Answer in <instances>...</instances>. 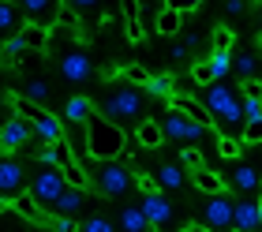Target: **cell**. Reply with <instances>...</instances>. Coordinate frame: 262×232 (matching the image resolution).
I'll return each instance as SVG.
<instances>
[{
	"label": "cell",
	"instance_id": "cell-1",
	"mask_svg": "<svg viewBox=\"0 0 262 232\" xmlns=\"http://www.w3.org/2000/svg\"><path fill=\"white\" fill-rule=\"evenodd\" d=\"M98 113L105 116V120H113V124H120V128H127V124H142V113H146V94H142L135 82H116V87H109L105 90V97L98 101Z\"/></svg>",
	"mask_w": 262,
	"mask_h": 232
},
{
	"label": "cell",
	"instance_id": "cell-2",
	"mask_svg": "<svg viewBox=\"0 0 262 232\" xmlns=\"http://www.w3.org/2000/svg\"><path fill=\"white\" fill-rule=\"evenodd\" d=\"M86 154L94 161H116V157L124 154V128L113 124V120H105L98 109H94V116L86 120Z\"/></svg>",
	"mask_w": 262,
	"mask_h": 232
},
{
	"label": "cell",
	"instance_id": "cell-3",
	"mask_svg": "<svg viewBox=\"0 0 262 232\" xmlns=\"http://www.w3.org/2000/svg\"><path fill=\"white\" fill-rule=\"evenodd\" d=\"M15 113L34 128V135H38L41 142H64L60 116H53L45 105H34V101H27V97H15Z\"/></svg>",
	"mask_w": 262,
	"mask_h": 232
},
{
	"label": "cell",
	"instance_id": "cell-4",
	"mask_svg": "<svg viewBox=\"0 0 262 232\" xmlns=\"http://www.w3.org/2000/svg\"><path fill=\"white\" fill-rule=\"evenodd\" d=\"M64 187H68V180H64V173L60 168H38V173H34V180H30V199L41 206L45 214H53L56 210V202H60V195H64Z\"/></svg>",
	"mask_w": 262,
	"mask_h": 232
},
{
	"label": "cell",
	"instance_id": "cell-5",
	"mask_svg": "<svg viewBox=\"0 0 262 232\" xmlns=\"http://www.w3.org/2000/svg\"><path fill=\"white\" fill-rule=\"evenodd\" d=\"M202 105L210 109V116L225 120V124H240L244 120V105L236 101V94L225 87V82H213V87L206 90V97H202Z\"/></svg>",
	"mask_w": 262,
	"mask_h": 232
},
{
	"label": "cell",
	"instance_id": "cell-6",
	"mask_svg": "<svg viewBox=\"0 0 262 232\" xmlns=\"http://www.w3.org/2000/svg\"><path fill=\"white\" fill-rule=\"evenodd\" d=\"M30 191V180H27V168H23L15 157H4L0 154V202L11 206L15 199Z\"/></svg>",
	"mask_w": 262,
	"mask_h": 232
},
{
	"label": "cell",
	"instance_id": "cell-7",
	"mask_svg": "<svg viewBox=\"0 0 262 232\" xmlns=\"http://www.w3.org/2000/svg\"><path fill=\"white\" fill-rule=\"evenodd\" d=\"M94 184H98L101 195H109V199H116V195L131 191V184H135V176L127 173V168L120 161H98V168H94Z\"/></svg>",
	"mask_w": 262,
	"mask_h": 232
},
{
	"label": "cell",
	"instance_id": "cell-8",
	"mask_svg": "<svg viewBox=\"0 0 262 232\" xmlns=\"http://www.w3.org/2000/svg\"><path fill=\"white\" fill-rule=\"evenodd\" d=\"M161 128H165V139H176L180 146H191V142H199L202 139V124H195L187 113H180V109H172L169 105V113L161 116Z\"/></svg>",
	"mask_w": 262,
	"mask_h": 232
},
{
	"label": "cell",
	"instance_id": "cell-9",
	"mask_svg": "<svg viewBox=\"0 0 262 232\" xmlns=\"http://www.w3.org/2000/svg\"><path fill=\"white\" fill-rule=\"evenodd\" d=\"M15 4H19V11H23L27 23H38V27L53 30V23H60L64 0H15Z\"/></svg>",
	"mask_w": 262,
	"mask_h": 232
},
{
	"label": "cell",
	"instance_id": "cell-10",
	"mask_svg": "<svg viewBox=\"0 0 262 232\" xmlns=\"http://www.w3.org/2000/svg\"><path fill=\"white\" fill-rule=\"evenodd\" d=\"M202 225L213 228V232H236V206L225 199V195H213V199L206 202Z\"/></svg>",
	"mask_w": 262,
	"mask_h": 232
},
{
	"label": "cell",
	"instance_id": "cell-11",
	"mask_svg": "<svg viewBox=\"0 0 262 232\" xmlns=\"http://www.w3.org/2000/svg\"><path fill=\"white\" fill-rule=\"evenodd\" d=\"M60 75H64L68 82H86V79L94 75V60L82 53V49H71V53L60 56Z\"/></svg>",
	"mask_w": 262,
	"mask_h": 232
},
{
	"label": "cell",
	"instance_id": "cell-12",
	"mask_svg": "<svg viewBox=\"0 0 262 232\" xmlns=\"http://www.w3.org/2000/svg\"><path fill=\"white\" fill-rule=\"evenodd\" d=\"M30 135H34V128L15 113L11 120H4V128H0V150H19V146H27Z\"/></svg>",
	"mask_w": 262,
	"mask_h": 232
},
{
	"label": "cell",
	"instance_id": "cell-13",
	"mask_svg": "<svg viewBox=\"0 0 262 232\" xmlns=\"http://www.w3.org/2000/svg\"><path fill=\"white\" fill-rule=\"evenodd\" d=\"M169 105H172V109H180V113H187V116H191L195 124H202V128H210V124H213L210 109L202 105V101H195V97H187V94H172V97H169Z\"/></svg>",
	"mask_w": 262,
	"mask_h": 232
},
{
	"label": "cell",
	"instance_id": "cell-14",
	"mask_svg": "<svg viewBox=\"0 0 262 232\" xmlns=\"http://www.w3.org/2000/svg\"><path fill=\"white\" fill-rule=\"evenodd\" d=\"M142 214H146L150 225L158 228V225H165L172 217V206H169V199H165L161 191H154V195H142Z\"/></svg>",
	"mask_w": 262,
	"mask_h": 232
},
{
	"label": "cell",
	"instance_id": "cell-15",
	"mask_svg": "<svg viewBox=\"0 0 262 232\" xmlns=\"http://www.w3.org/2000/svg\"><path fill=\"white\" fill-rule=\"evenodd\" d=\"M27 27V19H23V11L15 0H0V34L4 38H15V34Z\"/></svg>",
	"mask_w": 262,
	"mask_h": 232
},
{
	"label": "cell",
	"instance_id": "cell-16",
	"mask_svg": "<svg viewBox=\"0 0 262 232\" xmlns=\"http://www.w3.org/2000/svg\"><path fill=\"white\" fill-rule=\"evenodd\" d=\"M82 206H86V187H71V184H68L53 214H60V217H75V214L82 210Z\"/></svg>",
	"mask_w": 262,
	"mask_h": 232
},
{
	"label": "cell",
	"instance_id": "cell-17",
	"mask_svg": "<svg viewBox=\"0 0 262 232\" xmlns=\"http://www.w3.org/2000/svg\"><path fill=\"white\" fill-rule=\"evenodd\" d=\"M68 146V142H64ZM60 173H64V180H68V184L71 187H86L90 184V176H86V168H82L79 165V157L75 154H71V146H68V150H64V161H60Z\"/></svg>",
	"mask_w": 262,
	"mask_h": 232
},
{
	"label": "cell",
	"instance_id": "cell-18",
	"mask_svg": "<svg viewBox=\"0 0 262 232\" xmlns=\"http://www.w3.org/2000/svg\"><path fill=\"white\" fill-rule=\"evenodd\" d=\"M255 228H262V221H258V202L255 199L236 202V232H255Z\"/></svg>",
	"mask_w": 262,
	"mask_h": 232
},
{
	"label": "cell",
	"instance_id": "cell-19",
	"mask_svg": "<svg viewBox=\"0 0 262 232\" xmlns=\"http://www.w3.org/2000/svg\"><path fill=\"white\" fill-rule=\"evenodd\" d=\"M90 116H94V101L90 97H82V94L68 97V105H64V120L68 124H86Z\"/></svg>",
	"mask_w": 262,
	"mask_h": 232
},
{
	"label": "cell",
	"instance_id": "cell-20",
	"mask_svg": "<svg viewBox=\"0 0 262 232\" xmlns=\"http://www.w3.org/2000/svg\"><path fill=\"white\" fill-rule=\"evenodd\" d=\"M135 142H139V146H146V150H158V146L165 142V128H161V120H142L139 131H135Z\"/></svg>",
	"mask_w": 262,
	"mask_h": 232
},
{
	"label": "cell",
	"instance_id": "cell-21",
	"mask_svg": "<svg viewBox=\"0 0 262 232\" xmlns=\"http://www.w3.org/2000/svg\"><path fill=\"white\" fill-rule=\"evenodd\" d=\"M191 184H195L199 191H206L210 199H213V195H225V191H229V187H225V180H221L217 173H210L206 165H202V168H195V173H191Z\"/></svg>",
	"mask_w": 262,
	"mask_h": 232
},
{
	"label": "cell",
	"instance_id": "cell-22",
	"mask_svg": "<svg viewBox=\"0 0 262 232\" xmlns=\"http://www.w3.org/2000/svg\"><path fill=\"white\" fill-rule=\"evenodd\" d=\"M120 232H154L150 217L142 214V206H124V214H120Z\"/></svg>",
	"mask_w": 262,
	"mask_h": 232
},
{
	"label": "cell",
	"instance_id": "cell-23",
	"mask_svg": "<svg viewBox=\"0 0 262 232\" xmlns=\"http://www.w3.org/2000/svg\"><path fill=\"white\" fill-rule=\"evenodd\" d=\"M0 232H38V225L27 221L15 206H4V214H0Z\"/></svg>",
	"mask_w": 262,
	"mask_h": 232
},
{
	"label": "cell",
	"instance_id": "cell-24",
	"mask_svg": "<svg viewBox=\"0 0 262 232\" xmlns=\"http://www.w3.org/2000/svg\"><path fill=\"white\" fill-rule=\"evenodd\" d=\"M19 38L27 41V49H30V53H45V49H49V30H45V27H38V23H27V27L19 30Z\"/></svg>",
	"mask_w": 262,
	"mask_h": 232
},
{
	"label": "cell",
	"instance_id": "cell-25",
	"mask_svg": "<svg viewBox=\"0 0 262 232\" xmlns=\"http://www.w3.org/2000/svg\"><path fill=\"white\" fill-rule=\"evenodd\" d=\"M158 187L161 191H180L184 187V168L176 165V161H165L158 168Z\"/></svg>",
	"mask_w": 262,
	"mask_h": 232
},
{
	"label": "cell",
	"instance_id": "cell-26",
	"mask_svg": "<svg viewBox=\"0 0 262 232\" xmlns=\"http://www.w3.org/2000/svg\"><path fill=\"white\" fill-rule=\"evenodd\" d=\"M180 23H184V15H180V11L161 8V11H158V19H154V30H158L161 38H172V34H180Z\"/></svg>",
	"mask_w": 262,
	"mask_h": 232
},
{
	"label": "cell",
	"instance_id": "cell-27",
	"mask_svg": "<svg viewBox=\"0 0 262 232\" xmlns=\"http://www.w3.org/2000/svg\"><path fill=\"white\" fill-rule=\"evenodd\" d=\"M229 184H232L236 191H244V195H247V191H255L262 180H258V173H255L251 165H236V168H232V176H229Z\"/></svg>",
	"mask_w": 262,
	"mask_h": 232
},
{
	"label": "cell",
	"instance_id": "cell-28",
	"mask_svg": "<svg viewBox=\"0 0 262 232\" xmlns=\"http://www.w3.org/2000/svg\"><path fill=\"white\" fill-rule=\"evenodd\" d=\"M64 4L82 19V15H94V11H113L120 0H64Z\"/></svg>",
	"mask_w": 262,
	"mask_h": 232
},
{
	"label": "cell",
	"instance_id": "cell-29",
	"mask_svg": "<svg viewBox=\"0 0 262 232\" xmlns=\"http://www.w3.org/2000/svg\"><path fill=\"white\" fill-rule=\"evenodd\" d=\"M124 19H127V41H142V23H139V0H120Z\"/></svg>",
	"mask_w": 262,
	"mask_h": 232
},
{
	"label": "cell",
	"instance_id": "cell-30",
	"mask_svg": "<svg viewBox=\"0 0 262 232\" xmlns=\"http://www.w3.org/2000/svg\"><path fill=\"white\" fill-rule=\"evenodd\" d=\"M146 94H150V97H165V101H169V97L176 94V90H172V79H169V75H154V79L146 82Z\"/></svg>",
	"mask_w": 262,
	"mask_h": 232
},
{
	"label": "cell",
	"instance_id": "cell-31",
	"mask_svg": "<svg viewBox=\"0 0 262 232\" xmlns=\"http://www.w3.org/2000/svg\"><path fill=\"white\" fill-rule=\"evenodd\" d=\"M210 68H213V75H217V79H225L232 71V56L225 53V49H213V53H210Z\"/></svg>",
	"mask_w": 262,
	"mask_h": 232
},
{
	"label": "cell",
	"instance_id": "cell-32",
	"mask_svg": "<svg viewBox=\"0 0 262 232\" xmlns=\"http://www.w3.org/2000/svg\"><path fill=\"white\" fill-rule=\"evenodd\" d=\"M79 232H116V225L109 221V217L94 214V217H86V221H79Z\"/></svg>",
	"mask_w": 262,
	"mask_h": 232
},
{
	"label": "cell",
	"instance_id": "cell-33",
	"mask_svg": "<svg viewBox=\"0 0 262 232\" xmlns=\"http://www.w3.org/2000/svg\"><path fill=\"white\" fill-rule=\"evenodd\" d=\"M191 79L199 82V87H213V82H217V75H213V68H210V60H199V64L191 68Z\"/></svg>",
	"mask_w": 262,
	"mask_h": 232
},
{
	"label": "cell",
	"instance_id": "cell-34",
	"mask_svg": "<svg viewBox=\"0 0 262 232\" xmlns=\"http://www.w3.org/2000/svg\"><path fill=\"white\" fill-rule=\"evenodd\" d=\"M45 97H49V82H41V79H30V82H27V101L41 105Z\"/></svg>",
	"mask_w": 262,
	"mask_h": 232
},
{
	"label": "cell",
	"instance_id": "cell-35",
	"mask_svg": "<svg viewBox=\"0 0 262 232\" xmlns=\"http://www.w3.org/2000/svg\"><path fill=\"white\" fill-rule=\"evenodd\" d=\"M232 68L240 71V79H255V56H251V53H240V56H232Z\"/></svg>",
	"mask_w": 262,
	"mask_h": 232
},
{
	"label": "cell",
	"instance_id": "cell-36",
	"mask_svg": "<svg viewBox=\"0 0 262 232\" xmlns=\"http://www.w3.org/2000/svg\"><path fill=\"white\" fill-rule=\"evenodd\" d=\"M124 79H127V82H135V87H146L154 75H150V71L142 68V64H127V68H124Z\"/></svg>",
	"mask_w": 262,
	"mask_h": 232
},
{
	"label": "cell",
	"instance_id": "cell-37",
	"mask_svg": "<svg viewBox=\"0 0 262 232\" xmlns=\"http://www.w3.org/2000/svg\"><path fill=\"white\" fill-rule=\"evenodd\" d=\"M240 150H244V142H240V139L221 135V142H217V154H221V157H229V161H232V157H240Z\"/></svg>",
	"mask_w": 262,
	"mask_h": 232
},
{
	"label": "cell",
	"instance_id": "cell-38",
	"mask_svg": "<svg viewBox=\"0 0 262 232\" xmlns=\"http://www.w3.org/2000/svg\"><path fill=\"white\" fill-rule=\"evenodd\" d=\"M244 142H247V146H258V142H262V116L244 124Z\"/></svg>",
	"mask_w": 262,
	"mask_h": 232
},
{
	"label": "cell",
	"instance_id": "cell-39",
	"mask_svg": "<svg viewBox=\"0 0 262 232\" xmlns=\"http://www.w3.org/2000/svg\"><path fill=\"white\" fill-rule=\"evenodd\" d=\"M45 228H49V232H79V225L71 221V217H60V214H53Z\"/></svg>",
	"mask_w": 262,
	"mask_h": 232
},
{
	"label": "cell",
	"instance_id": "cell-40",
	"mask_svg": "<svg viewBox=\"0 0 262 232\" xmlns=\"http://www.w3.org/2000/svg\"><path fill=\"white\" fill-rule=\"evenodd\" d=\"M240 94L251 101H262V79H240Z\"/></svg>",
	"mask_w": 262,
	"mask_h": 232
},
{
	"label": "cell",
	"instance_id": "cell-41",
	"mask_svg": "<svg viewBox=\"0 0 262 232\" xmlns=\"http://www.w3.org/2000/svg\"><path fill=\"white\" fill-rule=\"evenodd\" d=\"M180 161H184V168H191V173H195V168H202V154L195 150V146H184V150H180Z\"/></svg>",
	"mask_w": 262,
	"mask_h": 232
},
{
	"label": "cell",
	"instance_id": "cell-42",
	"mask_svg": "<svg viewBox=\"0 0 262 232\" xmlns=\"http://www.w3.org/2000/svg\"><path fill=\"white\" fill-rule=\"evenodd\" d=\"M213 49H225V53L232 49V30H229V27H217V30H213Z\"/></svg>",
	"mask_w": 262,
	"mask_h": 232
},
{
	"label": "cell",
	"instance_id": "cell-43",
	"mask_svg": "<svg viewBox=\"0 0 262 232\" xmlns=\"http://www.w3.org/2000/svg\"><path fill=\"white\" fill-rule=\"evenodd\" d=\"M202 4V0H165V8H172V11H180V15H184V11H195Z\"/></svg>",
	"mask_w": 262,
	"mask_h": 232
},
{
	"label": "cell",
	"instance_id": "cell-44",
	"mask_svg": "<svg viewBox=\"0 0 262 232\" xmlns=\"http://www.w3.org/2000/svg\"><path fill=\"white\" fill-rule=\"evenodd\" d=\"M262 116V101H251V97H244V120H258Z\"/></svg>",
	"mask_w": 262,
	"mask_h": 232
},
{
	"label": "cell",
	"instance_id": "cell-45",
	"mask_svg": "<svg viewBox=\"0 0 262 232\" xmlns=\"http://www.w3.org/2000/svg\"><path fill=\"white\" fill-rule=\"evenodd\" d=\"M225 11H229V15H244V11H247V0H225Z\"/></svg>",
	"mask_w": 262,
	"mask_h": 232
},
{
	"label": "cell",
	"instance_id": "cell-46",
	"mask_svg": "<svg viewBox=\"0 0 262 232\" xmlns=\"http://www.w3.org/2000/svg\"><path fill=\"white\" fill-rule=\"evenodd\" d=\"M184 56H187V45L176 41V45H172V60H184Z\"/></svg>",
	"mask_w": 262,
	"mask_h": 232
},
{
	"label": "cell",
	"instance_id": "cell-47",
	"mask_svg": "<svg viewBox=\"0 0 262 232\" xmlns=\"http://www.w3.org/2000/svg\"><path fill=\"white\" fill-rule=\"evenodd\" d=\"M184 45H187V49H195V45H199V34H195V30H187V34H184Z\"/></svg>",
	"mask_w": 262,
	"mask_h": 232
},
{
	"label": "cell",
	"instance_id": "cell-48",
	"mask_svg": "<svg viewBox=\"0 0 262 232\" xmlns=\"http://www.w3.org/2000/svg\"><path fill=\"white\" fill-rule=\"evenodd\" d=\"M184 232H213V228H206V225H187Z\"/></svg>",
	"mask_w": 262,
	"mask_h": 232
},
{
	"label": "cell",
	"instance_id": "cell-49",
	"mask_svg": "<svg viewBox=\"0 0 262 232\" xmlns=\"http://www.w3.org/2000/svg\"><path fill=\"white\" fill-rule=\"evenodd\" d=\"M0 113H4V94H0Z\"/></svg>",
	"mask_w": 262,
	"mask_h": 232
},
{
	"label": "cell",
	"instance_id": "cell-50",
	"mask_svg": "<svg viewBox=\"0 0 262 232\" xmlns=\"http://www.w3.org/2000/svg\"><path fill=\"white\" fill-rule=\"evenodd\" d=\"M0 214H4V202H0Z\"/></svg>",
	"mask_w": 262,
	"mask_h": 232
},
{
	"label": "cell",
	"instance_id": "cell-51",
	"mask_svg": "<svg viewBox=\"0 0 262 232\" xmlns=\"http://www.w3.org/2000/svg\"><path fill=\"white\" fill-rule=\"evenodd\" d=\"M258 49H262V38H258Z\"/></svg>",
	"mask_w": 262,
	"mask_h": 232
},
{
	"label": "cell",
	"instance_id": "cell-52",
	"mask_svg": "<svg viewBox=\"0 0 262 232\" xmlns=\"http://www.w3.org/2000/svg\"><path fill=\"white\" fill-rule=\"evenodd\" d=\"M258 191H262V184H258Z\"/></svg>",
	"mask_w": 262,
	"mask_h": 232
}]
</instances>
